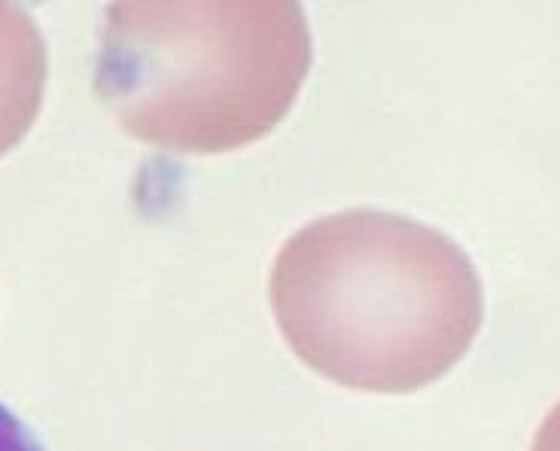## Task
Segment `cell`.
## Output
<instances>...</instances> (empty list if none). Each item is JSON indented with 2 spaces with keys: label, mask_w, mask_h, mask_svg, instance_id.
<instances>
[{
  "label": "cell",
  "mask_w": 560,
  "mask_h": 451,
  "mask_svg": "<svg viewBox=\"0 0 560 451\" xmlns=\"http://www.w3.org/2000/svg\"><path fill=\"white\" fill-rule=\"evenodd\" d=\"M308 68V22L293 0L122 3L98 89L143 141L213 155L275 131Z\"/></svg>",
  "instance_id": "7a4b0ae2"
},
{
  "label": "cell",
  "mask_w": 560,
  "mask_h": 451,
  "mask_svg": "<svg viewBox=\"0 0 560 451\" xmlns=\"http://www.w3.org/2000/svg\"><path fill=\"white\" fill-rule=\"evenodd\" d=\"M530 451H560V403L548 412V418L533 437Z\"/></svg>",
  "instance_id": "277c9868"
},
{
  "label": "cell",
  "mask_w": 560,
  "mask_h": 451,
  "mask_svg": "<svg viewBox=\"0 0 560 451\" xmlns=\"http://www.w3.org/2000/svg\"><path fill=\"white\" fill-rule=\"evenodd\" d=\"M0 451H46L19 415L0 403Z\"/></svg>",
  "instance_id": "3957f363"
},
{
  "label": "cell",
  "mask_w": 560,
  "mask_h": 451,
  "mask_svg": "<svg viewBox=\"0 0 560 451\" xmlns=\"http://www.w3.org/2000/svg\"><path fill=\"white\" fill-rule=\"evenodd\" d=\"M268 297L305 367L369 394L439 381L485 317L481 278L457 241L369 208L299 229L271 266Z\"/></svg>",
  "instance_id": "6da1fadb"
}]
</instances>
